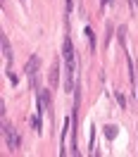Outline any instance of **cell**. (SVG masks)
<instances>
[{
  "instance_id": "6da1fadb",
  "label": "cell",
  "mask_w": 138,
  "mask_h": 157,
  "mask_svg": "<svg viewBox=\"0 0 138 157\" xmlns=\"http://www.w3.org/2000/svg\"><path fill=\"white\" fill-rule=\"evenodd\" d=\"M64 62H67V90H74V74H76V52L71 40L64 38Z\"/></svg>"
},
{
  "instance_id": "7a4b0ae2",
  "label": "cell",
  "mask_w": 138,
  "mask_h": 157,
  "mask_svg": "<svg viewBox=\"0 0 138 157\" xmlns=\"http://www.w3.org/2000/svg\"><path fill=\"white\" fill-rule=\"evenodd\" d=\"M38 69H40V59L33 55V57H29V62H26V76H29V81H31V88H33V93H38Z\"/></svg>"
},
{
  "instance_id": "3957f363",
  "label": "cell",
  "mask_w": 138,
  "mask_h": 157,
  "mask_svg": "<svg viewBox=\"0 0 138 157\" xmlns=\"http://www.w3.org/2000/svg\"><path fill=\"white\" fill-rule=\"evenodd\" d=\"M2 138H5V145L10 147V150H19V145H21V138H19V133L14 131V128L5 121L2 124Z\"/></svg>"
},
{
  "instance_id": "277c9868",
  "label": "cell",
  "mask_w": 138,
  "mask_h": 157,
  "mask_svg": "<svg viewBox=\"0 0 138 157\" xmlns=\"http://www.w3.org/2000/svg\"><path fill=\"white\" fill-rule=\"evenodd\" d=\"M36 102H38V114H43V112L48 109V105H50V90L40 88L38 93H36Z\"/></svg>"
},
{
  "instance_id": "5b68a950",
  "label": "cell",
  "mask_w": 138,
  "mask_h": 157,
  "mask_svg": "<svg viewBox=\"0 0 138 157\" xmlns=\"http://www.w3.org/2000/svg\"><path fill=\"white\" fill-rule=\"evenodd\" d=\"M0 43H2V62H5V67H10L12 48H10V40H7V36H0Z\"/></svg>"
},
{
  "instance_id": "8992f818",
  "label": "cell",
  "mask_w": 138,
  "mask_h": 157,
  "mask_svg": "<svg viewBox=\"0 0 138 157\" xmlns=\"http://www.w3.org/2000/svg\"><path fill=\"white\" fill-rule=\"evenodd\" d=\"M57 78H59V67H57V62H52V67H50V83L57 86Z\"/></svg>"
},
{
  "instance_id": "52a82bcc",
  "label": "cell",
  "mask_w": 138,
  "mask_h": 157,
  "mask_svg": "<svg viewBox=\"0 0 138 157\" xmlns=\"http://www.w3.org/2000/svg\"><path fill=\"white\" fill-rule=\"evenodd\" d=\"M105 136L114 138V136H117V126H105Z\"/></svg>"
},
{
  "instance_id": "ba28073f",
  "label": "cell",
  "mask_w": 138,
  "mask_h": 157,
  "mask_svg": "<svg viewBox=\"0 0 138 157\" xmlns=\"http://www.w3.org/2000/svg\"><path fill=\"white\" fill-rule=\"evenodd\" d=\"M86 33H88V43H90V48L95 50V36H93V29H86Z\"/></svg>"
},
{
  "instance_id": "9c48e42d",
  "label": "cell",
  "mask_w": 138,
  "mask_h": 157,
  "mask_svg": "<svg viewBox=\"0 0 138 157\" xmlns=\"http://www.w3.org/2000/svg\"><path fill=\"white\" fill-rule=\"evenodd\" d=\"M117 100H119V105H121V107H126V100H124V95H121V93H117Z\"/></svg>"
},
{
  "instance_id": "30bf717a",
  "label": "cell",
  "mask_w": 138,
  "mask_h": 157,
  "mask_svg": "<svg viewBox=\"0 0 138 157\" xmlns=\"http://www.w3.org/2000/svg\"><path fill=\"white\" fill-rule=\"evenodd\" d=\"M100 2H102V7H105V5H109V0H100Z\"/></svg>"
}]
</instances>
